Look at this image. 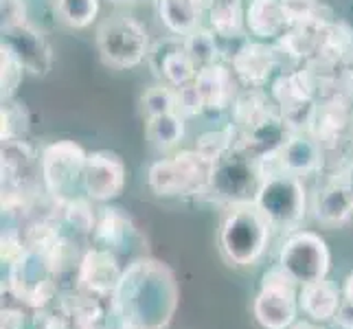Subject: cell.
I'll return each instance as SVG.
<instances>
[{
	"mask_svg": "<svg viewBox=\"0 0 353 329\" xmlns=\"http://www.w3.org/2000/svg\"><path fill=\"white\" fill-rule=\"evenodd\" d=\"M0 70H3L0 72V88H3V99L7 101L16 94L20 81H22L24 68L7 48H0Z\"/></svg>",
	"mask_w": 353,
	"mask_h": 329,
	"instance_id": "f546056e",
	"label": "cell"
},
{
	"mask_svg": "<svg viewBox=\"0 0 353 329\" xmlns=\"http://www.w3.org/2000/svg\"><path fill=\"white\" fill-rule=\"evenodd\" d=\"M3 141H20V134L27 130V112L20 103L7 99L3 103Z\"/></svg>",
	"mask_w": 353,
	"mask_h": 329,
	"instance_id": "4dcf8cb0",
	"label": "cell"
},
{
	"mask_svg": "<svg viewBox=\"0 0 353 329\" xmlns=\"http://www.w3.org/2000/svg\"><path fill=\"white\" fill-rule=\"evenodd\" d=\"M0 16H3V29H14L29 24V7L27 0H3L0 3Z\"/></svg>",
	"mask_w": 353,
	"mask_h": 329,
	"instance_id": "d6a6232c",
	"label": "cell"
},
{
	"mask_svg": "<svg viewBox=\"0 0 353 329\" xmlns=\"http://www.w3.org/2000/svg\"><path fill=\"white\" fill-rule=\"evenodd\" d=\"M272 97L283 112L285 123H301L312 112V81L305 72H288L272 83Z\"/></svg>",
	"mask_w": 353,
	"mask_h": 329,
	"instance_id": "ac0fdd59",
	"label": "cell"
},
{
	"mask_svg": "<svg viewBox=\"0 0 353 329\" xmlns=\"http://www.w3.org/2000/svg\"><path fill=\"white\" fill-rule=\"evenodd\" d=\"M196 86L206 112H222L235 103V72L220 62L200 68L196 75Z\"/></svg>",
	"mask_w": 353,
	"mask_h": 329,
	"instance_id": "d6986e66",
	"label": "cell"
},
{
	"mask_svg": "<svg viewBox=\"0 0 353 329\" xmlns=\"http://www.w3.org/2000/svg\"><path fill=\"white\" fill-rule=\"evenodd\" d=\"M283 5L294 18V22H307L314 18L316 0H283Z\"/></svg>",
	"mask_w": 353,
	"mask_h": 329,
	"instance_id": "836d02e7",
	"label": "cell"
},
{
	"mask_svg": "<svg viewBox=\"0 0 353 329\" xmlns=\"http://www.w3.org/2000/svg\"><path fill=\"white\" fill-rule=\"evenodd\" d=\"M301 286L281 266H272L261 277V286L252 301V316L263 329H288L299 321Z\"/></svg>",
	"mask_w": 353,
	"mask_h": 329,
	"instance_id": "8992f818",
	"label": "cell"
},
{
	"mask_svg": "<svg viewBox=\"0 0 353 329\" xmlns=\"http://www.w3.org/2000/svg\"><path fill=\"white\" fill-rule=\"evenodd\" d=\"M340 301H343V290H338V286L330 281V279L303 286L299 292L301 312L316 323L334 321V316L340 308Z\"/></svg>",
	"mask_w": 353,
	"mask_h": 329,
	"instance_id": "ffe728a7",
	"label": "cell"
},
{
	"mask_svg": "<svg viewBox=\"0 0 353 329\" xmlns=\"http://www.w3.org/2000/svg\"><path fill=\"white\" fill-rule=\"evenodd\" d=\"M125 268L121 266L119 255L103 248H88L77 263L75 281L77 288L97 299H110L117 290Z\"/></svg>",
	"mask_w": 353,
	"mask_h": 329,
	"instance_id": "8fae6325",
	"label": "cell"
},
{
	"mask_svg": "<svg viewBox=\"0 0 353 329\" xmlns=\"http://www.w3.org/2000/svg\"><path fill=\"white\" fill-rule=\"evenodd\" d=\"M243 20H246V31L261 42L285 38L296 24L283 0H250L243 11Z\"/></svg>",
	"mask_w": 353,
	"mask_h": 329,
	"instance_id": "9a60e30c",
	"label": "cell"
},
{
	"mask_svg": "<svg viewBox=\"0 0 353 329\" xmlns=\"http://www.w3.org/2000/svg\"><path fill=\"white\" fill-rule=\"evenodd\" d=\"M62 308L68 316L72 329H110V316L105 314L101 303L92 295H77L62 301Z\"/></svg>",
	"mask_w": 353,
	"mask_h": 329,
	"instance_id": "603a6c76",
	"label": "cell"
},
{
	"mask_svg": "<svg viewBox=\"0 0 353 329\" xmlns=\"http://www.w3.org/2000/svg\"><path fill=\"white\" fill-rule=\"evenodd\" d=\"M64 219L70 228H75L81 235H92L97 226V215L90 206V198H72L62 204Z\"/></svg>",
	"mask_w": 353,
	"mask_h": 329,
	"instance_id": "4316f807",
	"label": "cell"
},
{
	"mask_svg": "<svg viewBox=\"0 0 353 329\" xmlns=\"http://www.w3.org/2000/svg\"><path fill=\"white\" fill-rule=\"evenodd\" d=\"M180 306L174 270L154 257L132 259L110 297L114 329H167Z\"/></svg>",
	"mask_w": 353,
	"mask_h": 329,
	"instance_id": "6da1fadb",
	"label": "cell"
},
{
	"mask_svg": "<svg viewBox=\"0 0 353 329\" xmlns=\"http://www.w3.org/2000/svg\"><path fill=\"white\" fill-rule=\"evenodd\" d=\"M279 266L303 288L330 275L332 252L327 241L312 230H294L279 250Z\"/></svg>",
	"mask_w": 353,
	"mask_h": 329,
	"instance_id": "ba28073f",
	"label": "cell"
},
{
	"mask_svg": "<svg viewBox=\"0 0 353 329\" xmlns=\"http://www.w3.org/2000/svg\"><path fill=\"white\" fill-rule=\"evenodd\" d=\"M148 64L156 77H161L174 88L196 81V75L200 70L187 53L185 38H180V35H172V38H163L161 42H156L150 48Z\"/></svg>",
	"mask_w": 353,
	"mask_h": 329,
	"instance_id": "4fadbf2b",
	"label": "cell"
},
{
	"mask_svg": "<svg viewBox=\"0 0 353 329\" xmlns=\"http://www.w3.org/2000/svg\"><path fill=\"white\" fill-rule=\"evenodd\" d=\"M254 206L276 230H294L307 213V191L303 178L292 174H270L254 196Z\"/></svg>",
	"mask_w": 353,
	"mask_h": 329,
	"instance_id": "277c9868",
	"label": "cell"
},
{
	"mask_svg": "<svg viewBox=\"0 0 353 329\" xmlns=\"http://www.w3.org/2000/svg\"><path fill=\"white\" fill-rule=\"evenodd\" d=\"M200 0H158V18L172 35L185 38L200 27Z\"/></svg>",
	"mask_w": 353,
	"mask_h": 329,
	"instance_id": "7402d4cb",
	"label": "cell"
},
{
	"mask_svg": "<svg viewBox=\"0 0 353 329\" xmlns=\"http://www.w3.org/2000/svg\"><path fill=\"white\" fill-rule=\"evenodd\" d=\"M90 237L97 248L121 255L130 250L134 239L139 237V230L132 224L130 215L123 213V209L105 206V209H101V213L97 215V226Z\"/></svg>",
	"mask_w": 353,
	"mask_h": 329,
	"instance_id": "e0dca14e",
	"label": "cell"
},
{
	"mask_svg": "<svg viewBox=\"0 0 353 329\" xmlns=\"http://www.w3.org/2000/svg\"><path fill=\"white\" fill-rule=\"evenodd\" d=\"M141 103L148 119L167 114V112H176V88L169 86V83H158V86L145 90Z\"/></svg>",
	"mask_w": 353,
	"mask_h": 329,
	"instance_id": "83f0119b",
	"label": "cell"
},
{
	"mask_svg": "<svg viewBox=\"0 0 353 329\" xmlns=\"http://www.w3.org/2000/svg\"><path fill=\"white\" fill-rule=\"evenodd\" d=\"M235 77L250 88H261L276 68V55L263 42H241L230 55Z\"/></svg>",
	"mask_w": 353,
	"mask_h": 329,
	"instance_id": "2e32d148",
	"label": "cell"
},
{
	"mask_svg": "<svg viewBox=\"0 0 353 329\" xmlns=\"http://www.w3.org/2000/svg\"><path fill=\"white\" fill-rule=\"evenodd\" d=\"M263 182V172L259 161L248 158L239 152H230L215 163L211 187L206 196L224 202L228 206L254 202V196Z\"/></svg>",
	"mask_w": 353,
	"mask_h": 329,
	"instance_id": "9c48e42d",
	"label": "cell"
},
{
	"mask_svg": "<svg viewBox=\"0 0 353 329\" xmlns=\"http://www.w3.org/2000/svg\"><path fill=\"white\" fill-rule=\"evenodd\" d=\"M88 154L75 141H55L46 145L40 154V174L46 193L59 206L72 198H79L77 191H83V167Z\"/></svg>",
	"mask_w": 353,
	"mask_h": 329,
	"instance_id": "5b68a950",
	"label": "cell"
},
{
	"mask_svg": "<svg viewBox=\"0 0 353 329\" xmlns=\"http://www.w3.org/2000/svg\"><path fill=\"white\" fill-rule=\"evenodd\" d=\"M57 14L72 29H86L99 14V0H57Z\"/></svg>",
	"mask_w": 353,
	"mask_h": 329,
	"instance_id": "484cf974",
	"label": "cell"
},
{
	"mask_svg": "<svg viewBox=\"0 0 353 329\" xmlns=\"http://www.w3.org/2000/svg\"><path fill=\"white\" fill-rule=\"evenodd\" d=\"M125 187V163L114 152H90L83 167V193L94 202H110Z\"/></svg>",
	"mask_w": 353,
	"mask_h": 329,
	"instance_id": "7c38bea8",
	"label": "cell"
},
{
	"mask_svg": "<svg viewBox=\"0 0 353 329\" xmlns=\"http://www.w3.org/2000/svg\"><path fill=\"white\" fill-rule=\"evenodd\" d=\"M145 137H148V141L156 150H174L185 139V117H180L178 112L150 117L148 123H145Z\"/></svg>",
	"mask_w": 353,
	"mask_h": 329,
	"instance_id": "cb8c5ba5",
	"label": "cell"
},
{
	"mask_svg": "<svg viewBox=\"0 0 353 329\" xmlns=\"http://www.w3.org/2000/svg\"><path fill=\"white\" fill-rule=\"evenodd\" d=\"M185 48L193 62L198 64V68L211 66L220 59V44H217L215 31H211V29L198 27L196 31L185 35Z\"/></svg>",
	"mask_w": 353,
	"mask_h": 329,
	"instance_id": "d4e9b609",
	"label": "cell"
},
{
	"mask_svg": "<svg viewBox=\"0 0 353 329\" xmlns=\"http://www.w3.org/2000/svg\"><path fill=\"white\" fill-rule=\"evenodd\" d=\"M3 48L14 55L20 66L31 75L44 77L53 68V48L46 42L44 33L31 24L14 29H3Z\"/></svg>",
	"mask_w": 353,
	"mask_h": 329,
	"instance_id": "5bb4252c",
	"label": "cell"
},
{
	"mask_svg": "<svg viewBox=\"0 0 353 329\" xmlns=\"http://www.w3.org/2000/svg\"><path fill=\"white\" fill-rule=\"evenodd\" d=\"M198 152L204 156H209L211 161H220V158L228 156L235 150V132L233 130H213V132H204L198 139Z\"/></svg>",
	"mask_w": 353,
	"mask_h": 329,
	"instance_id": "f1b7e54d",
	"label": "cell"
},
{
	"mask_svg": "<svg viewBox=\"0 0 353 329\" xmlns=\"http://www.w3.org/2000/svg\"><path fill=\"white\" fill-rule=\"evenodd\" d=\"M272 226L254 202L233 204L220 226V248L224 257L235 266L257 263L270 243Z\"/></svg>",
	"mask_w": 353,
	"mask_h": 329,
	"instance_id": "7a4b0ae2",
	"label": "cell"
},
{
	"mask_svg": "<svg viewBox=\"0 0 353 329\" xmlns=\"http://www.w3.org/2000/svg\"><path fill=\"white\" fill-rule=\"evenodd\" d=\"M176 112L180 117H185V119L206 112V110H204V101H202V97H200V90L196 86V81L185 83V86L176 88Z\"/></svg>",
	"mask_w": 353,
	"mask_h": 329,
	"instance_id": "1f68e13d",
	"label": "cell"
},
{
	"mask_svg": "<svg viewBox=\"0 0 353 329\" xmlns=\"http://www.w3.org/2000/svg\"><path fill=\"white\" fill-rule=\"evenodd\" d=\"M27 327V314L20 308H3L0 312V329H24Z\"/></svg>",
	"mask_w": 353,
	"mask_h": 329,
	"instance_id": "e575fe53",
	"label": "cell"
},
{
	"mask_svg": "<svg viewBox=\"0 0 353 329\" xmlns=\"http://www.w3.org/2000/svg\"><path fill=\"white\" fill-rule=\"evenodd\" d=\"M343 297H345V299H349V301H353V272H351V275H347V279H345Z\"/></svg>",
	"mask_w": 353,
	"mask_h": 329,
	"instance_id": "74e56055",
	"label": "cell"
},
{
	"mask_svg": "<svg viewBox=\"0 0 353 329\" xmlns=\"http://www.w3.org/2000/svg\"><path fill=\"white\" fill-rule=\"evenodd\" d=\"M314 215L323 226L330 228L345 226L349 222L353 217V202L349 198L345 180H336L319 193L314 204Z\"/></svg>",
	"mask_w": 353,
	"mask_h": 329,
	"instance_id": "44dd1931",
	"label": "cell"
},
{
	"mask_svg": "<svg viewBox=\"0 0 353 329\" xmlns=\"http://www.w3.org/2000/svg\"><path fill=\"white\" fill-rule=\"evenodd\" d=\"M110 3H117V5H123V3H137V0H110Z\"/></svg>",
	"mask_w": 353,
	"mask_h": 329,
	"instance_id": "ab89813d",
	"label": "cell"
},
{
	"mask_svg": "<svg viewBox=\"0 0 353 329\" xmlns=\"http://www.w3.org/2000/svg\"><path fill=\"white\" fill-rule=\"evenodd\" d=\"M263 176L270 174H292L299 178L312 176L323 167V145L305 134L290 137L276 152L259 158Z\"/></svg>",
	"mask_w": 353,
	"mask_h": 329,
	"instance_id": "30bf717a",
	"label": "cell"
},
{
	"mask_svg": "<svg viewBox=\"0 0 353 329\" xmlns=\"http://www.w3.org/2000/svg\"><path fill=\"white\" fill-rule=\"evenodd\" d=\"M345 185H347V191H349V198L353 202V172L345 178Z\"/></svg>",
	"mask_w": 353,
	"mask_h": 329,
	"instance_id": "f35d334b",
	"label": "cell"
},
{
	"mask_svg": "<svg viewBox=\"0 0 353 329\" xmlns=\"http://www.w3.org/2000/svg\"><path fill=\"white\" fill-rule=\"evenodd\" d=\"M215 161L198 150L178 152L172 158L152 163L148 172L150 189L161 198L206 196L211 187Z\"/></svg>",
	"mask_w": 353,
	"mask_h": 329,
	"instance_id": "3957f363",
	"label": "cell"
},
{
	"mask_svg": "<svg viewBox=\"0 0 353 329\" xmlns=\"http://www.w3.org/2000/svg\"><path fill=\"white\" fill-rule=\"evenodd\" d=\"M334 325L338 329H353V301L345 299L340 301V308L334 316Z\"/></svg>",
	"mask_w": 353,
	"mask_h": 329,
	"instance_id": "d590c367",
	"label": "cell"
},
{
	"mask_svg": "<svg viewBox=\"0 0 353 329\" xmlns=\"http://www.w3.org/2000/svg\"><path fill=\"white\" fill-rule=\"evenodd\" d=\"M97 51L108 66L121 70L134 68L150 55L148 31L134 18H112L97 29Z\"/></svg>",
	"mask_w": 353,
	"mask_h": 329,
	"instance_id": "52a82bcc",
	"label": "cell"
},
{
	"mask_svg": "<svg viewBox=\"0 0 353 329\" xmlns=\"http://www.w3.org/2000/svg\"><path fill=\"white\" fill-rule=\"evenodd\" d=\"M288 329H325V327H323V323H316L312 319H299L294 325L288 327Z\"/></svg>",
	"mask_w": 353,
	"mask_h": 329,
	"instance_id": "8d00e7d4",
	"label": "cell"
}]
</instances>
